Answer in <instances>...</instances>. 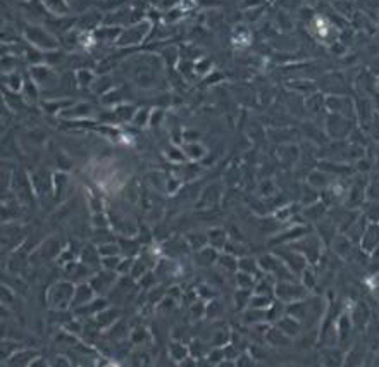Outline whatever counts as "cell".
I'll list each match as a JSON object with an SVG mask.
<instances>
[{"label": "cell", "mask_w": 379, "mask_h": 367, "mask_svg": "<svg viewBox=\"0 0 379 367\" xmlns=\"http://www.w3.org/2000/svg\"><path fill=\"white\" fill-rule=\"evenodd\" d=\"M364 236H367V240L364 238V247H367L369 248L367 252H371V248H374L376 245L379 243V228L378 226H371L364 233Z\"/></svg>", "instance_id": "6da1fadb"}]
</instances>
